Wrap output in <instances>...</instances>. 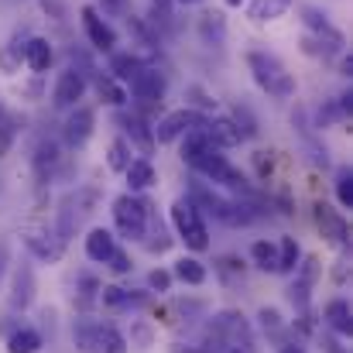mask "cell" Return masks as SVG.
I'll return each instance as SVG.
<instances>
[{
	"mask_svg": "<svg viewBox=\"0 0 353 353\" xmlns=\"http://www.w3.org/2000/svg\"><path fill=\"white\" fill-rule=\"evenodd\" d=\"M114 250H117V243H114V234H110V230H103V227L90 230V236H86V257H90V261L107 264V257H110Z\"/></svg>",
	"mask_w": 353,
	"mask_h": 353,
	"instance_id": "obj_21",
	"label": "cell"
},
{
	"mask_svg": "<svg viewBox=\"0 0 353 353\" xmlns=\"http://www.w3.org/2000/svg\"><path fill=\"white\" fill-rule=\"evenodd\" d=\"M21 59H24V48H21V45H17V38H14V41L0 52V69H3V72H14Z\"/></svg>",
	"mask_w": 353,
	"mask_h": 353,
	"instance_id": "obj_36",
	"label": "cell"
},
{
	"mask_svg": "<svg viewBox=\"0 0 353 353\" xmlns=\"http://www.w3.org/2000/svg\"><path fill=\"white\" fill-rule=\"evenodd\" d=\"M31 295H34V274H31V268H21L14 274V299H10V305L14 309H28Z\"/></svg>",
	"mask_w": 353,
	"mask_h": 353,
	"instance_id": "obj_26",
	"label": "cell"
},
{
	"mask_svg": "<svg viewBox=\"0 0 353 353\" xmlns=\"http://www.w3.org/2000/svg\"><path fill=\"white\" fill-rule=\"evenodd\" d=\"M254 161H257L261 179H268V175H271V158H264V151H257V154H254Z\"/></svg>",
	"mask_w": 353,
	"mask_h": 353,
	"instance_id": "obj_42",
	"label": "cell"
},
{
	"mask_svg": "<svg viewBox=\"0 0 353 353\" xmlns=\"http://www.w3.org/2000/svg\"><path fill=\"white\" fill-rule=\"evenodd\" d=\"M141 65H144V62H141L134 52H110V76L120 79L123 86L137 76V69H141Z\"/></svg>",
	"mask_w": 353,
	"mask_h": 353,
	"instance_id": "obj_22",
	"label": "cell"
},
{
	"mask_svg": "<svg viewBox=\"0 0 353 353\" xmlns=\"http://www.w3.org/2000/svg\"><path fill=\"white\" fill-rule=\"evenodd\" d=\"M114 220H117L120 236H127V240H141L148 234V206L141 199H134V192H123L114 199Z\"/></svg>",
	"mask_w": 353,
	"mask_h": 353,
	"instance_id": "obj_3",
	"label": "cell"
},
{
	"mask_svg": "<svg viewBox=\"0 0 353 353\" xmlns=\"http://www.w3.org/2000/svg\"><path fill=\"white\" fill-rule=\"evenodd\" d=\"M179 3H199V0H179Z\"/></svg>",
	"mask_w": 353,
	"mask_h": 353,
	"instance_id": "obj_48",
	"label": "cell"
},
{
	"mask_svg": "<svg viewBox=\"0 0 353 353\" xmlns=\"http://www.w3.org/2000/svg\"><path fill=\"white\" fill-rule=\"evenodd\" d=\"M213 326H216V336H220V340H234V343H240L243 350L250 347V330H247L243 316H236V312H220Z\"/></svg>",
	"mask_w": 353,
	"mask_h": 353,
	"instance_id": "obj_15",
	"label": "cell"
},
{
	"mask_svg": "<svg viewBox=\"0 0 353 353\" xmlns=\"http://www.w3.org/2000/svg\"><path fill=\"white\" fill-rule=\"evenodd\" d=\"M203 123H206V114H199V110H189V107L168 110L165 117L151 127L154 130V144H172V141H179L182 134H189L192 127H203Z\"/></svg>",
	"mask_w": 353,
	"mask_h": 353,
	"instance_id": "obj_4",
	"label": "cell"
},
{
	"mask_svg": "<svg viewBox=\"0 0 353 353\" xmlns=\"http://www.w3.org/2000/svg\"><path fill=\"white\" fill-rule=\"evenodd\" d=\"M93 86H97L100 100L110 103V107H117V110H123V107L130 103V100H127V86H123L120 79H114L110 72H93Z\"/></svg>",
	"mask_w": 353,
	"mask_h": 353,
	"instance_id": "obj_17",
	"label": "cell"
},
{
	"mask_svg": "<svg viewBox=\"0 0 353 353\" xmlns=\"http://www.w3.org/2000/svg\"><path fill=\"white\" fill-rule=\"evenodd\" d=\"M172 223H175V230L185 240L189 250H206L210 247V230L203 223V210L189 196H182V199L172 203Z\"/></svg>",
	"mask_w": 353,
	"mask_h": 353,
	"instance_id": "obj_2",
	"label": "cell"
},
{
	"mask_svg": "<svg viewBox=\"0 0 353 353\" xmlns=\"http://www.w3.org/2000/svg\"><path fill=\"white\" fill-rule=\"evenodd\" d=\"M236 123V130H240V137L247 141V137H257V120L254 114L247 110V107H236V117H230Z\"/></svg>",
	"mask_w": 353,
	"mask_h": 353,
	"instance_id": "obj_35",
	"label": "cell"
},
{
	"mask_svg": "<svg viewBox=\"0 0 353 353\" xmlns=\"http://www.w3.org/2000/svg\"><path fill=\"white\" fill-rule=\"evenodd\" d=\"M21 240H24V247H28L34 257H41V261H48V264H55V261L62 257V250H65V240H62V236L45 234V230H24Z\"/></svg>",
	"mask_w": 353,
	"mask_h": 353,
	"instance_id": "obj_10",
	"label": "cell"
},
{
	"mask_svg": "<svg viewBox=\"0 0 353 353\" xmlns=\"http://www.w3.org/2000/svg\"><path fill=\"white\" fill-rule=\"evenodd\" d=\"M336 199L343 210H353V172L350 168H340L336 172Z\"/></svg>",
	"mask_w": 353,
	"mask_h": 353,
	"instance_id": "obj_34",
	"label": "cell"
},
{
	"mask_svg": "<svg viewBox=\"0 0 353 353\" xmlns=\"http://www.w3.org/2000/svg\"><path fill=\"white\" fill-rule=\"evenodd\" d=\"M326 323L340 333V336H350L353 330V316H350V302H343V299H333L330 305H326Z\"/></svg>",
	"mask_w": 353,
	"mask_h": 353,
	"instance_id": "obj_24",
	"label": "cell"
},
{
	"mask_svg": "<svg viewBox=\"0 0 353 353\" xmlns=\"http://www.w3.org/2000/svg\"><path fill=\"white\" fill-rule=\"evenodd\" d=\"M182 137H185V141H182V161H185V165H192L203 151H210V148H213V141L206 137V130H203V127H192V130H189V134H182Z\"/></svg>",
	"mask_w": 353,
	"mask_h": 353,
	"instance_id": "obj_25",
	"label": "cell"
},
{
	"mask_svg": "<svg viewBox=\"0 0 353 353\" xmlns=\"http://www.w3.org/2000/svg\"><path fill=\"white\" fill-rule=\"evenodd\" d=\"M107 165H110V172H123V168L130 165V141H127V137H114V141H110Z\"/></svg>",
	"mask_w": 353,
	"mask_h": 353,
	"instance_id": "obj_31",
	"label": "cell"
},
{
	"mask_svg": "<svg viewBox=\"0 0 353 353\" xmlns=\"http://www.w3.org/2000/svg\"><path fill=\"white\" fill-rule=\"evenodd\" d=\"M203 130H206V137L213 141V148H220V151H227V148H236L243 137H240V130H236V123L230 117H206L203 123Z\"/></svg>",
	"mask_w": 353,
	"mask_h": 353,
	"instance_id": "obj_14",
	"label": "cell"
},
{
	"mask_svg": "<svg viewBox=\"0 0 353 353\" xmlns=\"http://www.w3.org/2000/svg\"><path fill=\"white\" fill-rule=\"evenodd\" d=\"M79 17H83V28H86V38H90V45L97 48V52H117V31L100 17V10L97 7H83L79 10Z\"/></svg>",
	"mask_w": 353,
	"mask_h": 353,
	"instance_id": "obj_7",
	"label": "cell"
},
{
	"mask_svg": "<svg viewBox=\"0 0 353 353\" xmlns=\"http://www.w3.org/2000/svg\"><path fill=\"white\" fill-rule=\"evenodd\" d=\"M14 137H17V127H14V120L7 117V114H0V154H7V151H10Z\"/></svg>",
	"mask_w": 353,
	"mask_h": 353,
	"instance_id": "obj_37",
	"label": "cell"
},
{
	"mask_svg": "<svg viewBox=\"0 0 353 353\" xmlns=\"http://www.w3.org/2000/svg\"><path fill=\"white\" fill-rule=\"evenodd\" d=\"M230 353H247V350H243V347H234V350H230Z\"/></svg>",
	"mask_w": 353,
	"mask_h": 353,
	"instance_id": "obj_47",
	"label": "cell"
},
{
	"mask_svg": "<svg viewBox=\"0 0 353 353\" xmlns=\"http://www.w3.org/2000/svg\"><path fill=\"white\" fill-rule=\"evenodd\" d=\"M340 72H343V76H353V55H343V62H340Z\"/></svg>",
	"mask_w": 353,
	"mask_h": 353,
	"instance_id": "obj_44",
	"label": "cell"
},
{
	"mask_svg": "<svg viewBox=\"0 0 353 353\" xmlns=\"http://www.w3.org/2000/svg\"><path fill=\"white\" fill-rule=\"evenodd\" d=\"M38 347H41V336L34 330H17L7 340V353H38Z\"/></svg>",
	"mask_w": 353,
	"mask_h": 353,
	"instance_id": "obj_30",
	"label": "cell"
},
{
	"mask_svg": "<svg viewBox=\"0 0 353 353\" xmlns=\"http://www.w3.org/2000/svg\"><path fill=\"white\" fill-rule=\"evenodd\" d=\"M295 0H250L247 3V17L254 24H264V21H278Z\"/></svg>",
	"mask_w": 353,
	"mask_h": 353,
	"instance_id": "obj_20",
	"label": "cell"
},
{
	"mask_svg": "<svg viewBox=\"0 0 353 353\" xmlns=\"http://www.w3.org/2000/svg\"><path fill=\"white\" fill-rule=\"evenodd\" d=\"M86 97V76L79 69H65L55 83V93H52V103L59 110H69V107H79V100Z\"/></svg>",
	"mask_w": 353,
	"mask_h": 353,
	"instance_id": "obj_8",
	"label": "cell"
},
{
	"mask_svg": "<svg viewBox=\"0 0 353 353\" xmlns=\"http://www.w3.org/2000/svg\"><path fill=\"white\" fill-rule=\"evenodd\" d=\"M123 175H127V185H130V192H144V189H151V185L158 182L151 158H130V165L123 168Z\"/></svg>",
	"mask_w": 353,
	"mask_h": 353,
	"instance_id": "obj_18",
	"label": "cell"
},
{
	"mask_svg": "<svg viewBox=\"0 0 353 353\" xmlns=\"http://www.w3.org/2000/svg\"><path fill=\"white\" fill-rule=\"evenodd\" d=\"M148 285H151L154 292H168V288H172V274H168V271H151Z\"/></svg>",
	"mask_w": 353,
	"mask_h": 353,
	"instance_id": "obj_38",
	"label": "cell"
},
{
	"mask_svg": "<svg viewBox=\"0 0 353 353\" xmlns=\"http://www.w3.org/2000/svg\"><path fill=\"white\" fill-rule=\"evenodd\" d=\"M299 268V278H295V285L288 288V299L299 305V309H305V302H309V288L316 285V274H319V264L309 257L305 264H295Z\"/></svg>",
	"mask_w": 353,
	"mask_h": 353,
	"instance_id": "obj_19",
	"label": "cell"
},
{
	"mask_svg": "<svg viewBox=\"0 0 353 353\" xmlns=\"http://www.w3.org/2000/svg\"><path fill=\"white\" fill-rule=\"evenodd\" d=\"M250 257L261 271H278V250L268 243V240H254L250 243Z\"/></svg>",
	"mask_w": 353,
	"mask_h": 353,
	"instance_id": "obj_29",
	"label": "cell"
},
{
	"mask_svg": "<svg viewBox=\"0 0 353 353\" xmlns=\"http://www.w3.org/2000/svg\"><path fill=\"white\" fill-rule=\"evenodd\" d=\"M299 257H302V250H299L295 236H281V247H278V271H285V274L295 271Z\"/></svg>",
	"mask_w": 353,
	"mask_h": 353,
	"instance_id": "obj_33",
	"label": "cell"
},
{
	"mask_svg": "<svg viewBox=\"0 0 353 353\" xmlns=\"http://www.w3.org/2000/svg\"><path fill=\"white\" fill-rule=\"evenodd\" d=\"M100 302H103L107 309H127V305H141V302H144V295H130L127 288L110 285V288H103V292H100Z\"/></svg>",
	"mask_w": 353,
	"mask_h": 353,
	"instance_id": "obj_27",
	"label": "cell"
},
{
	"mask_svg": "<svg viewBox=\"0 0 353 353\" xmlns=\"http://www.w3.org/2000/svg\"><path fill=\"white\" fill-rule=\"evenodd\" d=\"M175 278L185 281V285H203L206 281V268L196 257H182V261H175Z\"/></svg>",
	"mask_w": 353,
	"mask_h": 353,
	"instance_id": "obj_28",
	"label": "cell"
},
{
	"mask_svg": "<svg viewBox=\"0 0 353 353\" xmlns=\"http://www.w3.org/2000/svg\"><path fill=\"white\" fill-rule=\"evenodd\" d=\"M107 264H110L117 274H127V271H130V257H127L123 250H114V254L107 257Z\"/></svg>",
	"mask_w": 353,
	"mask_h": 353,
	"instance_id": "obj_40",
	"label": "cell"
},
{
	"mask_svg": "<svg viewBox=\"0 0 353 353\" xmlns=\"http://www.w3.org/2000/svg\"><path fill=\"white\" fill-rule=\"evenodd\" d=\"M247 69L268 97H274V100H292L295 97V76L271 52H257V48L247 52Z\"/></svg>",
	"mask_w": 353,
	"mask_h": 353,
	"instance_id": "obj_1",
	"label": "cell"
},
{
	"mask_svg": "<svg viewBox=\"0 0 353 353\" xmlns=\"http://www.w3.org/2000/svg\"><path fill=\"white\" fill-rule=\"evenodd\" d=\"M55 161H59V148H55L52 141H41V144H38V151H34V172L45 179V175L55 168Z\"/></svg>",
	"mask_w": 353,
	"mask_h": 353,
	"instance_id": "obj_32",
	"label": "cell"
},
{
	"mask_svg": "<svg viewBox=\"0 0 353 353\" xmlns=\"http://www.w3.org/2000/svg\"><path fill=\"white\" fill-rule=\"evenodd\" d=\"M319 343H323V350H326V353H347L340 343H336V336H323Z\"/></svg>",
	"mask_w": 353,
	"mask_h": 353,
	"instance_id": "obj_43",
	"label": "cell"
},
{
	"mask_svg": "<svg viewBox=\"0 0 353 353\" xmlns=\"http://www.w3.org/2000/svg\"><path fill=\"white\" fill-rule=\"evenodd\" d=\"M117 120L123 123L127 141H130V144H137V151L148 158V154L154 151V130H151V123L141 117V114H117Z\"/></svg>",
	"mask_w": 353,
	"mask_h": 353,
	"instance_id": "obj_13",
	"label": "cell"
},
{
	"mask_svg": "<svg viewBox=\"0 0 353 353\" xmlns=\"http://www.w3.org/2000/svg\"><path fill=\"white\" fill-rule=\"evenodd\" d=\"M76 343L86 353H127V340L114 326H83L76 333Z\"/></svg>",
	"mask_w": 353,
	"mask_h": 353,
	"instance_id": "obj_6",
	"label": "cell"
},
{
	"mask_svg": "<svg viewBox=\"0 0 353 353\" xmlns=\"http://www.w3.org/2000/svg\"><path fill=\"white\" fill-rule=\"evenodd\" d=\"M223 3H227V7H240L243 0H223Z\"/></svg>",
	"mask_w": 353,
	"mask_h": 353,
	"instance_id": "obj_46",
	"label": "cell"
},
{
	"mask_svg": "<svg viewBox=\"0 0 353 353\" xmlns=\"http://www.w3.org/2000/svg\"><path fill=\"white\" fill-rule=\"evenodd\" d=\"M127 86H130L134 100H137L144 110H154V107H161V100H165V90H168L165 76H161L154 65H141V69H137V76H134Z\"/></svg>",
	"mask_w": 353,
	"mask_h": 353,
	"instance_id": "obj_5",
	"label": "cell"
},
{
	"mask_svg": "<svg viewBox=\"0 0 353 353\" xmlns=\"http://www.w3.org/2000/svg\"><path fill=\"white\" fill-rule=\"evenodd\" d=\"M93 127H97V114L90 110V107H76L69 120H65V144L69 148H83L90 137H93Z\"/></svg>",
	"mask_w": 353,
	"mask_h": 353,
	"instance_id": "obj_11",
	"label": "cell"
},
{
	"mask_svg": "<svg viewBox=\"0 0 353 353\" xmlns=\"http://www.w3.org/2000/svg\"><path fill=\"white\" fill-rule=\"evenodd\" d=\"M278 353H305V350H299V347H281Z\"/></svg>",
	"mask_w": 353,
	"mask_h": 353,
	"instance_id": "obj_45",
	"label": "cell"
},
{
	"mask_svg": "<svg viewBox=\"0 0 353 353\" xmlns=\"http://www.w3.org/2000/svg\"><path fill=\"white\" fill-rule=\"evenodd\" d=\"M52 59H55V52H52V41L48 38H28L24 41V65L31 72H38V76L48 72Z\"/></svg>",
	"mask_w": 353,
	"mask_h": 353,
	"instance_id": "obj_16",
	"label": "cell"
},
{
	"mask_svg": "<svg viewBox=\"0 0 353 353\" xmlns=\"http://www.w3.org/2000/svg\"><path fill=\"white\" fill-rule=\"evenodd\" d=\"M316 223H319L323 236L333 240L336 247H347V243H350V227H347L343 213L333 210L330 203H316Z\"/></svg>",
	"mask_w": 353,
	"mask_h": 353,
	"instance_id": "obj_9",
	"label": "cell"
},
{
	"mask_svg": "<svg viewBox=\"0 0 353 353\" xmlns=\"http://www.w3.org/2000/svg\"><path fill=\"white\" fill-rule=\"evenodd\" d=\"M103 14H114V17H127V0H97Z\"/></svg>",
	"mask_w": 353,
	"mask_h": 353,
	"instance_id": "obj_39",
	"label": "cell"
},
{
	"mask_svg": "<svg viewBox=\"0 0 353 353\" xmlns=\"http://www.w3.org/2000/svg\"><path fill=\"white\" fill-rule=\"evenodd\" d=\"M302 21H305V28L312 31V38H319V41H326V45H333V48H340V52H343L347 38L330 24V17H326L319 7H302Z\"/></svg>",
	"mask_w": 353,
	"mask_h": 353,
	"instance_id": "obj_12",
	"label": "cell"
},
{
	"mask_svg": "<svg viewBox=\"0 0 353 353\" xmlns=\"http://www.w3.org/2000/svg\"><path fill=\"white\" fill-rule=\"evenodd\" d=\"M261 323H264L268 330H278V326H281V319H278L274 309H261Z\"/></svg>",
	"mask_w": 353,
	"mask_h": 353,
	"instance_id": "obj_41",
	"label": "cell"
},
{
	"mask_svg": "<svg viewBox=\"0 0 353 353\" xmlns=\"http://www.w3.org/2000/svg\"><path fill=\"white\" fill-rule=\"evenodd\" d=\"M199 34H203L206 45H223V38H227V21H223V14H220V10H206V14L199 17Z\"/></svg>",
	"mask_w": 353,
	"mask_h": 353,
	"instance_id": "obj_23",
	"label": "cell"
}]
</instances>
